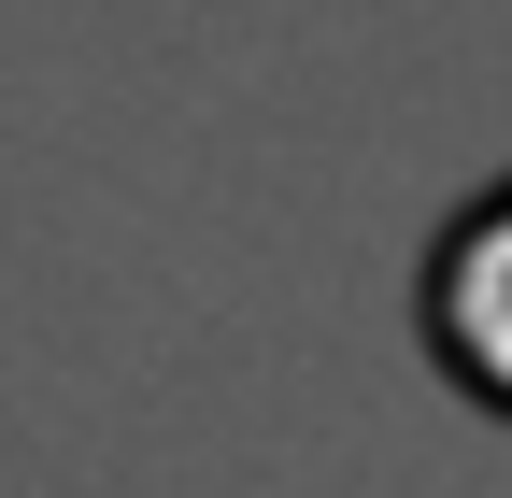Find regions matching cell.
<instances>
[{"instance_id":"obj_1","label":"cell","mask_w":512,"mask_h":498,"mask_svg":"<svg viewBox=\"0 0 512 498\" xmlns=\"http://www.w3.org/2000/svg\"><path fill=\"white\" fill-rule=\"evenodd\" d=\"M413 342L484 427H512V171H484L413 257Z\"/></svg>"}]
</instances>
